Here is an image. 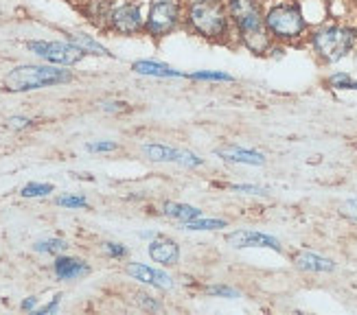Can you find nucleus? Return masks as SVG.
Wrapping results in <instances>:
<instances>
[{
  "label": "nucleus",
  "instance_id": "obj_29",
  "mask_svg": "<svg viewBox=\"0 0 357 315\" xmlns=\"http://www.w3.org/2000/svg\"><path fill=\"white\" fill-rule=\"evenodd\" d=\"M138 302H141L145 309H149V311H158L160 309V305L158 302H153L149 295H145V293H138Z\"/></svg>",
  "mask_w": 357,
  "mask_h": 315
},
{
  "label": "nucleus",
  "instance_id": "obj_6",
  "mask_svg": "<svg viewBox=\"0 0 357 315\" xmlns=\"http://www.w3.org/2000/svg\"><path fill=\"white\" fill-rule=\"evenodd\" d=\"M26 49L31 53H36L38 57L53 61V64L59 66H73L84 57V51L77 49L70 42H29Z\"/></svg>",
  "mask_w": 357,
  "mask_h": 315
},
{
  "label": "nucleus",
  "instance_id": "obj_30",
  "mask_svg": "<svg viewBox=\"0 0 357 315\" xmlns=\"http://www.w3.org/2000/svg\"><path fill=\"white\" fill-rule=\"evenodd\" d=\"M86 149H88V151H114L116 145H114V143H90Z\"/></svg>",
  "mask_w": 357,
  "mask_h": 315
},
{
  "label": "nucleus",
  "instance_id": "obj_7",
  "mask_svg": "<svg viewBox=\"0 0 357 315\" xmlns=\"http://www.w3.org/2000/svg\"><path fill=\"white\" fill-rule=\"evenodd\" d=\"M178 20H180V11H178V5L174 3V0H156L149 9L145 29H147V33L162 38L167 33H172L178 24Z\"/></svg>",
  "mask_w": 357,
  "mask_h": 315
},
{
  "label": "nucleus",
  "instance_id": "obj_24",
  "mask_svg": "<svg viewBox=\"0 0 357 315\" xmlns=\"http://www.w3.org/2000/svg\"><path fill=\"white\" fill-rule=\"evenodd\" d=\"M340 215L357 222V199H347V201L340 203Z\"/></svg>",
  "mask_w": 357,
  "mask_h": 315
},
{
  "label": "nucleus",
  "instance_id": "obj_9",
  "mask_svg": "<svg viewBox=\"0 0 357 315\" xmlns=\"http://www.w3.org/2000/svg\"><path fill=\"white\" fill-rule=\"evenodd\" d=\"M226 243L232 247H268L274 252H281V241L274 239L270 234H263V232H255V230H237V232H230L226 236Z\"/></svg>",
  "mask_w": 357,
  "mask_h": 315
},
{
  "label": "nucleus",
  "instance_id": "obj_22",
  "mask_svg": "<svg viewBox=\"0 0 357 315\" xmlns=\"http://www.w3.org/2000/svg\"><path fill=\"white\" fill-rule=\"evenodd\" d=\"M38 252H49V254H59V252L66 249V241L61 239H49V241H40L36 245Z\"/></svg>",
  "mask_w": 357,
  "mask_h": 315
},
{
  "label": "nucleus",
  "instance_id": "obj_15",
  "mask_svg": "<svg viewBox=\"0 0 357 315\" xmlns=\"http://www.w3.org/2000/svg\"><path fill=\"white\" fill-rule=\"evenodd\" d=\"M90 272V267L84 261H77V259H57L55 261V274L61 280H75V278H82Z\"/></svg>",
  "mask_w": 357,
  "mask_h": 315
},
{
  "label": "nucleus",
  "instance_id": "obj_12",
  "mask_svg": "<svg viewBox=\"0 0 357 315\" xmlns=\"http://www.w3.org/2000/svg\"><path fill=\"white\" fill-rule=\"evenodd\" d=\"M217 155H222L224 160L228 162H239V164H252V167H261L266 162V155L259 153V151H250V149H243V147H237V145H226V147H220L215 149Z\"/></svg>",
  "mask_w": 357,
  "mask_h": 315
},
{
  "label": "nucleus",
  "instance_id": "obj_28",
  "mask_svg": "<svg viewBox=\"0 0 357 315\" xmlns=\"http://www.w3.org/2000/svg\"><path fill=\"white\" fill-rule=\"evenodd\" d=\"M103 247H105V252H107V254H110V256H114V259H123V256L128 254V249L123 247L121 243H103Z\"/></svg>",
  "mask_w": 357,
  "mask_h": 315
},
{
  "label": "nucleus",
  "instance_id": "obj_20",
  "mask_svg": "<svg viewBox=\"0 0 357 315\" xmlns=\"http://www.w3.org/2000/svg\"><path fill=\"white\" fill-rule=\"evenodd\" d=\"M329 84L335 90H357V79H351V75L347 72H335L329 77Z\"/></svg>",
  "mask_w": 357,
  "mask_h": 315
},
{
  "label": "nucleus",
  "instance_id": "obj_11",
  "mask_svg": "<svg viewBox=\"0 0 357 315\" xmlns=\"http://www.w3.org/2000/svg\"><path fill=\"white\" fill-rule=\"evenodd\" d=\"M128 274L141 282H147V285L156 287V289H172L174 287V278L160 272V270H151V267L143 265V263H130L128 265Z\"/></svg>",
  "mask_w": 357,
  "mask_h": 315
},
{
  "label": "nucleus",
  "instance_id": "obj_31",
  "mask_svg": "<svg viewBox=\"0 0 357 315\" xmlns=\"http://www.w3.org/2000/svg\"><path fill=\"white\" fill-rule=\"evenodd\" d=\"M9 128H13V130H20V128H26V125L31 123L29 118H22V116H11L9 121Z\"/></svg>",
  "mask_w": 357,
  "mask_h": 315
},
{
  "label": "nucleus",
  "instance_id": "obj_4",
  "mask_svg": "<svg viewBox=\"0 0 357 315\" xmlns=\"http://www.w3.org/2000/svg\"><path fill=\"white\" fill-rule=\"evenodd\" d=\"M266 29L274 40L294 42L303 38L307 20L296 5H276L266 13Z\"/></svg>",
  "mask_w": 357,
  "mask_h": 315
},
{
  "label": "nucleus",
  "instance_id": "obj_8",
  "mask_svg": "<svg viewBox=\"0 0 357 315\" xmlns=\"http://www.w3.org/2000/svg\"><path fill=\"white\" fill-rule=\"evenodd\" d=\"M143 153L153 162H178L182 167H199L204 162L202 158H197L191 151H180V149L165 147V145H145Z\"/></svg>",
  "mask_w": 357,
  "mask_h": 315
},
{
  "label": "nucleus",
  "instance_id": "obj_27",
  "mask_svg": "<svg viewBox=\"0 0 357 315\" xmlns=\"http://www.w3.org/2000/svg\"><path fill=\"white\" fill-rule=\"evenodd\" d=\"M232 191H241V193H252V195H263L266 188L261 186H252V184H230Z\"/></svg>",
  "mask_w": 357,
  "mask_h": 315
},
{
  "label": "nucleus",
  "instance_id": "obj_19",
  "mask_svg": "<svg viewBox=\"0 0 357 315\" xmlns=\"http://www.w3.org/2000/svg\"><path fill=\"white\" fill-rule=\"evenodd\" d=\"M186 230H220V228H226V222L224 219H193V222L184 224Z\"/></svg>",
  "mask_w": 357,
  "mask_h": 315
},
{
  "label": "nucleus",
  "instance_id": "obj_14",
  "mask_svg": "<svg viewBox=\"0 0 357 315\" xmlns=\"http://www.w3.org/2000/svg\"><path fill=\"white\" fill-rule=\"evenodd\" d=\"M294 265L298 267L303 272H333L335 270V263L331 259H324L320 254H314V252H298L294 256Z\"/></svg>",
  "mask_w": 357,
  "mask_h": 315
},
{
  "label": "nucleus",
  "instance_id": "obj_34",
  "mask_svg": "<svg viewBox=\"0 0 357 315\" xmlns=\"http://www.w3.org/2000/svg\"><path fill=\"white\" fill-rule=\"evenodd\" d=\"M355 38H357V29H355Z\"/></svg>",
  "mask_w": 357,
  "mask_h": 315
},
{
  "label": "nucleus",
  "instance_id": "obj_2",
  "mask_svg": "<svg viewBox=\"0 0 357 315\" xmlns=\"http://www.w3.org/2000/svg\"><path fill=\"white\" fill-rule=\"evenodd\" d=\"M70 79H73V75L68 70H59V68H51V66H18L5 77L3 86L9 92H26V90L66 84Z\"/></svg>",
  "mask_w": 357,
  "mask_h": 315
},
{
  "label": "nucleus",
  "instance_id": "obj_25",
  "mask_svg": "<svg viewBox=\"0 0 357 315\" xmlns=\"http://www.w3.org/2000/svg\"><path fill=\"white\" fill-rule=\"evenodd\" d=\"M206 293H211V295H222V298H239V291H237V289L226 287V285H213V287H206Z\"/></svg>",
  "mask_w": 357,
  "mask_h": 315
},
{
  "label": "nucleus",
  "instance_id": "obj_18",
  "mask_svg": "<svg viewBox=\"0 0 357 315\" xmlns=\"http://www.w3.org/2000/svg\"><path fill=\"white\" fill-rule=\"evenodd\" d=\"M68 42L75 44L77 49H82L84 53H92V55H103L107 57L110 53H107V49H103V46L99 42H95L90 36H84V33H70L68 36Z\"/></svg>",
  "mask_w": 357,
  "mask_h": 315
},
{
  "label": "nucleus",
  "instance_id": "obj_23",
  "mask_svg": "<svg viewBox=\"0 0 357 315\" xmlns=\"http://www.w3.org/2000/svg\"><path fill=\"white\" fill-rule=\"evenodd\" d=\"M189 77L191 79H206V82H232V77L226 75V72H206V70H202V72H193Z\"/></svg>",
  "mask_w": 357,
  "mask_h": 315
},
{
  "label": "nucleus",
  "instance_id": "obj_33",
  "mask_svg": "<svg viewBox=\"0 0 357 315\" xmlns=\"http://www.w3.org/2000/svg\"><path fill=\"white\" fill-rule=\"evenodd\" d=\"M33 307H36V298H29V300L22 302V309H24V311H31Z\"/></svg>",
  "mask_w": 357,
  "mask_h": 315
},
{
  "label": "nucleus",
  "instance_id": "obj_1",
  "mask_svg": "<svg viewBox=\"0 0 357 315\" xmlns=\"http://www.w3.org/2000/svg\"><path fill=\"white\" fill-rule=\"evenodd\" d=\"M228 13L241 31V40L250 51L263 53L270 46L272 36L266 29V15L261 13L255 0H230Z\"/></svg>",
  "mask_w": 357,
  "mask_h": 315
},
{
  "label": "nucleus",
  "instance_id": "obj_32",
  "mask_svg": "<svg viewBox=\"0 0 357 315\" xmlns=\"http://www.w3.org/2000/svg\"><path fill=\"white\" fill-rule=\"evenodd\" d=\"M59 298H61V295H55V298H53V302H51V305H46V307H42L40 313H53V311L57 309V305H59Z\"/></svg>",
  "mask_w": 357,
  "mask_h": 315
},
{
  "label": "nucleus",
  "instance_id": "obj_13",
  "mask_svg": "<svg viewBox=\"0 0 357 315\" xmlns=\"http://www.w3.org/2000/svg\"><path fill=\"white\" fill-rule=\"evenodd\" d=\"M149 256L160 265H176L180 259V247L176 241L158 236L156 241L149 243Z\"/></svg>",
  "mask_w": 357,
  "mask_h": 315
},
{
  "label": "nucleus",
  "instance_id": "obj_5",
  "mask_svg": "<svg viewBox=\"0 0 357 315\" xmlns=\"http://www.w3.org/2000/svg\"><path fill=\"white\" fill-rule=\"evenodd\" d=\"M189 20L204 38H222L228 29V15L217 0H195L189 9Z\"/></svg>",
  "mask_w": 357,
  "mask_h": 315
},
{
  "label": "nucleus",
  "instance_id": "obj_16",
  "mask_svg": "<svg viewBox=\"0 0 357 315\" xmlns=\"http://www.w3.org/2000/svg\"><path fill=\"white\" fill-rule=\"evenodd\" d=\"M134 72L138 75H149V77H184L182 72L174 70L172 66H167V64H160V61H136V64L132 66Z\"/></svg>",
  "mask_w": 357,
  "mask_h": 315
},
{
  "label": "nucleus",
  "instance_id": "obj_10",
  "mask_svg": "<svg viewBox=\"0 0 357 315\" xmlns=\"http://www.w3.org/2000/svg\"><path fill=\"white\" fill-rule=\"evenodd\" d=\"M110 22L119 31V33H136L143 29V18L141 11L134 5H121L110 13Z\"/></svg>",
  "mask_w": 357,
  "mask_h": 315
},
{
  "label": "nucleus",
  "instance_id": "obj_3",
  "mask_svg": "<svg viewBox=\"0 0 357 315\" xmlns=\"http://www.w3.org/2000/svg\"><path fill=\"white\" fill-rule=\"evenodd\" d=\"M355 29L340 26V24H329L314 31L312 36V46L314 51L320 55L322 61L327 64H335V61L344 59L355 46Z\"/></svg>",
  "mask_w": 357,
  "mask_h": 315
},
{
  "label": "nucleus",
  "instance_id": "obj_21",
  "mask_svg": "<svg viewBox=\"0 0 357 315\" xmlns=\"http://www.w3.org/2000/svg\"><path fill=\"white\" fill-rule=\"evenodd\" d=\"M53 193V184H38V182H31L22 188V195L24 197H42V195H49Z\"/></svg>",
  "mask_w": 357,
  "mask_h": 315
},
{
  "label": "nucleus",
  "instance_id": "obj_17",
  "mask_svg": "<svg viewBox=\"0 0 357 315\" xmlns=\"http://www.w3.org/2000/svg\"><path fill=\"white\" fill-rule=\"evenodd\" d=\"M165 215L172 217V219H178V222H182V224H189V222H193V219L202 217V210L195 208V206H189V203L167 201L165 203Z\"/></svg>",
  "mask_w": 357,
  "mask_h": 315
},
{
  "label": "nucleus",
  "instance_id": "obj_26",
  "mask_svg": "<svg viewBox=\"0 0 357 315\" xmlns=\"http://www.w3.org/2000/svg\"><path fill=\"white\" fill-rule=\"evenodd\" d=\"M57 203H59V206H66V208H86L88 206V201L84 197H73V195L59 197Z\"/></svg>",
  "mask_w": 357,
  "mask_h": 315
}]
</instances>
